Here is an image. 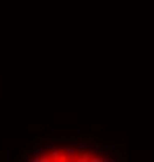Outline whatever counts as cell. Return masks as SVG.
I'll return each mask as SVG.
<instances>
[{
    "label": "cell",
    "instance_id": "obj_1",
    "mask_svg": "<svg viewBox=\"0 0 154 162\" xmlns=\"http://www.w3.org/2000/svg\"><path fill=\"white\" fill-rule=\"evenodd\" d=\"M61 150L64 151V158H62V161H64V159H75L76 156H78V153H79L76 146H70V145L61 146Z\"/></svg>",
    "mask_w": 154,
    "mask_h": 162
},
{
    "label": "cell",
    "instance_id": "obj_2",
    "mask_svg": "<svg viewBox=\"0 0 154 162\" xmlns=\"http://www.w3.org/2000/svg\"><path fill=\"white\" fill-rule=\"evenodd\" d=\"M45 150L48 151V156H50L52 161H59V159H61V146L48 145Z\"/></svg>",
    "mask_w": 154,
    "mask_h": 162
},
{
    "label": "cell",
    "instance_id": "obj_3",
    "mask_svg": "<svg viewBox=\"0 0 154 162\" xmlns=\"http://www.w3.org/2000/svg\"><path fill=\"white\" fill-rule=\"evenodd\" d=\"M78 134L76 132H54L53 139H67V140H73L76 139Z\"/></svg>",
    "mask_w": 154,
    "mask_h": 162
},
{
    "label": "cell",
    "instance_id": "obj_4",
    "mask_svg": "<svg viewBox=\"0 0 154 162\" xmlns=\"http://www.w3.org/2000/svg\"><path fill=\"white\" fill-rule=\"evenodd\" d=\"M76 161L78 162H89V161H90V153H89V150H84V153L79 154L76 158Z\"/></svg>",
    "mask_w": 154,
    "mask_h": 162
},
{
    "label": "cell",
    "instance_id": "obj_5",
    "mask_svg": "<svg viewBox=\"0 0 154 162\" xmlns=\"http://www.w3.org/2000/svg\"><path fill=\"white\" fill-rule=\"evenodd\" d=\"M75 146L78 148V151H84V150H89V148H90V146H89V145H86L83 140H78V142H75Z\"/></svg>",
    "mask_w": 154,
    "mask_h": 162
},
{
    "label": "cell",
    "instance_id": "obj_6",
    "mask_svg": "<svg viewBox=\"0 0 154 162\" xmlns=\"http://www.w3.org/2000/svg\"><path fill=\"white\" fill-rule=\"evenodd\" d=\"M45 153H47L45 148H34L31 153H30V156H42V154H45Z\"/></svg>",
    "mask_w": 154,
    "mask_h": 162
},
{
    "label": "cell",
    "instance_id": "obj_7",
    "mask_svg": "<svg viewBox=\"0 0 154 162\" xmlns=\"http://www.w3.org/2000/svg\"><path fill=\"white\" fill-rule=\"evenodd\" d=\"M111 156H112V161H114V162H117V161H120V159H122L120 153H118V151H117L115 148L111 150Z\"/></svg>",
    "mask_w": 154,
    "mask_h": 162
},
{
    "label": "cell",
    "instance_id": "obj_8",
    "mask_svg": "<svg viewBox=\"0 0 154 162\" xmlns=\"http://www.w3.org/2000/svg\"><path fill=\"white\" fill-rule=\"evenodd\" d=\"M101 145H103V148H104V150H109V151L115 148V144H114V142H103Z\"/></svg>",
    "mask_w": 154,
    "mask_h": 162
}]
</instances>
